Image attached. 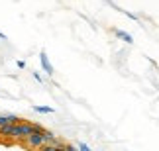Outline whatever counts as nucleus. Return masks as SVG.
<instances>
[{"label":"nucleus","instance_id":"f257e3e1","mask_svg":"<svg viewBox=\"0 0 159 151\" xmlns=\"http://www.w3.org/2000/svg\"><path fill=\"white\" fill-rule=\"evenodd\" d=\"M35 131H43L39 124H32V122H20V124H14L10 130V137L8 140H14V141H24L28 135L35 134Z\"/></svg>","mask_w":159,"mask_h":151},{"label":"nucleus","instance_id":"f03ea898","mask_svg":"<svg viewBox=\"0 0 159 151\" xmlns=\"http://www.w3.org/2000/svg\"><path fill=\"white\" fill-rule=\"evenodd\" d=\"M24 143H26L30 149L39 151V147H41V145H45V141H43V131H35V134L28 135L26 140H24Z\"/></svg>","mask_w":159,"mask_h":151},{"label":"nucleus","instance_id":"7ed1b4c3","mask_svg":"<svg viewBox=\"0 0 159 151\" xmlns=\"http://www.w3.org/2000/svg\"><path fill=\"white\" fill-rule=\"evenodd\" d=\"M22 120L18 118V116H14V114H2L0 116V128L2 126H14V124H20Z\"/></svg>","mask_w":159,"mask_h":151},{"label":"nucleus","instance_id":"20e7f679","mask_svg":"<svg viewBox=\"0 0 159 151\" xmlns=\"http://www.w3.org/2000/svg\"><path fill=\"white\" fill-rule=\"evenodd\" d=\"M39 61H41V67H43L45 73H47V75H53V67H51L49 59H47V55H45V51L39 53Z\"/></svg>","mask_w":159,"mask_h":151},{"label":"nucleus","instance_id":"39448f33","mask_svg":"<svg viewBox=\"0 0 159 151\" xmlns=\"http://www.w3.org/2000/svg\"><path fill=\"white\" fill-rule=\"evenodd\" d=\"M116 35H118L120 39H124L126 43H132V41H134V39H132V35H130V33H126V32H122V29H116Z\"/></svg>","mask_w":159,"mask_h":151},{"label":"nucleus","instance_id":"423d86ee","mask_svg":"<svg viewBox=\"0 0 159 151\" xmlns=\"http://www.w3.org/2000/svg\"><path fill=\"white\" fill-rule=\"evenodd\" d=\"M35 112H41V114H53V108L49 106H34Z\"/></svg>","mask_w":159,"mask_h":151},{"label":"nucleus","instance_id":"0eeeda50","mask_svg":"<svg viewBox=\"0 0 159 151\" xmlns=\"http://www.w3.org/2000/svg\"><path fill=\"white\" fill-rule=\"evenodd\" d=\"M39 151H59V147L57 145H41Z\"/></svg>","mask_w":159,"mask_h":151},{"label":"nucleus","instance_id":"6e6552de","mask_svg":"<svg viewBox=\"0 0 159 151\" xmlns=\"http://www.w3.org/2000/svg\"><path fill=\"white\" fill-rule=\"evenodd\" d=\"M79 151H90V147L87 143H79Z\"/></svg>","mask_w":159,"mask_h":151},{"label":"nucleus","instance_id":"1a4fd4ad","mask_svg":"<svg viewBox=\"0 0 159 151\" xmlns=\"http://www.w3.org/2000/svg\"><path fill=\"white\" fill-rule=\"evenodd\" d=\"M65 149H67V151H79V149H75L73 145H69V143H65Z\"/></svg>","mask_w":159,"mask_h":151},{"label":"nucleus","instance_id":"9d476101","mask_svg":"<svg viewBox=\"0 0 159 151\" xmlns=\"http://www.w3.org/2000/svg\"><path fill=\"white\" fill-rule=\"evenodd\" d=\"M4 38H6V35H4V33H2V32H0V39H4Z\"/></svg>","mask_w":159,"mask_h":151}]
</instances>
